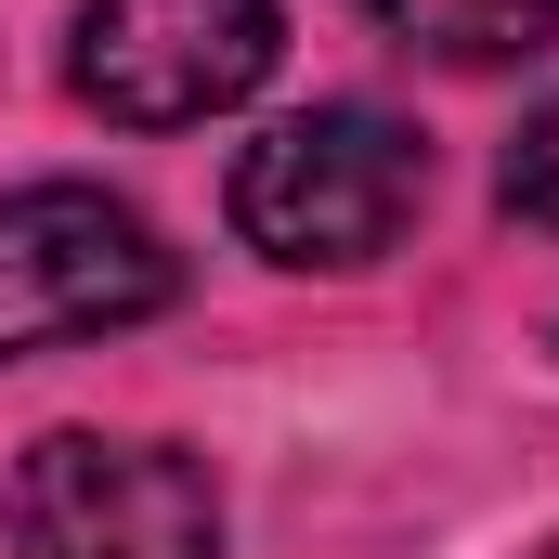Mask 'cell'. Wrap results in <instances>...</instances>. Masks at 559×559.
<instances>
[{
	"label": "cell",
	"instance_id": "obj_2",
	"mask_svg": "<svg viewBox=\"0 0 559 559\" xmlns=\"http://www.w3.org/2000/svg\"><path fill=\"white\" fill-rule=\"evenodd\" d=\"M169 299H182V261H169V235L131 195H105V182L0 195V365L118 338V325L169 312Z\"/></svg>",
	"mask_w": 559,
	"mask_h": 559
},
{
	"label": "cell",
	"instance_id": "obj_1",
	"mask_svg": "<svg viewBox=\"0 0 559 559\" xmlns=\"http://www.w3.org/2000/svg\"><path fill=\"white\" fill-rule=\"evenodd\" d=\"M429 195V143L391 118V105H312V118H274V131L235 156L222 209L235 235L274 261V274H365Z\"/></svg>",
	"mask_w": 559,
	"mask_h": 559
},
{
	"label": "cell",
	"instance_id": "obj_3",
	"mask_svg": "<svg viewBox=\"0 0 559 559\" xmlns=\"http://www.w3.org/2000/svg\"><path fill=\"white\" fill-rule=\"evenodd\" d=\"M274 52H286L274 0H79L66 79L118 131H195V118L248 105L274 79Z\"/></svg>",
	"mask_w": 559,
	"mask_h": 559
},
{
	"label": "cell",
	"instance_id": "obj_5",
	"mask_svg": "<svg viewBox=\"0 0 559 559\" xmlns=\"http://www.w3.org/2000/svg\"><path fill=\"white\" fill-rule=\"evenodd\" d=\"M365 13L429 66H534L559 39V0H365Z\"/></svg>",
	"mask_w": 559,
	"mask_h": 559
},
{
	"label": "cell",
	"instance_id": "obj_8",
	"mask_svg": "<svg viewBox=\"0 0 559 559\" xmlns=\"http://www.w3.org/2000/svg\"><path fill=\"white\" fill-rule=\"evenodd\" d=\"M547 559H559V547H547Z\"/></svg>",
	"mask_w": 559,
	"mask_h": 559
},
{
	"label": "cell",
	"instance_id": "obj_7",
	"mask_svg": "<svg viewBox=\"0 0 559 559\" xmlns=\"http://www.w3.org/2000/svg\"><path fill=\"white\" fill-rule=\"evenodd\" d=\"M0 559H39V521H26V495H0Z\"/></svg>",
	"mask_w": 559,
	"mask_h": 559
},
{
	"label": "cell",
	"instance_id": "obj_4",
	"mask_svg": "<svg viewBox=\"0 0 559 559\" xmlns=\"http://www.w3.org/2000/svg\"><path fill=\"white\" fill-rule=\"evenodd\" d=\"M39 559H222V495L182 442L131 429H52L26 455Z\"/></svg>",
	"mask_w": 559,
	"mask_h": 559
},
{
	"label": "cell",
	"instance_id": "obj_6",
	"mask_svg": "<svg viewBox=\"0 0 559 559\" xmlns=\"http://www.w3.org/2000/svg\"><path fill=\"white\" fill-rule=\"evenodd\" d=\"M495 195H508V222H534V235H559V105H547V118H521V143H508V169H495Z\"/></svg>",
	"mask_w": 559,
	"mask_h": 559
}]
</instances>
